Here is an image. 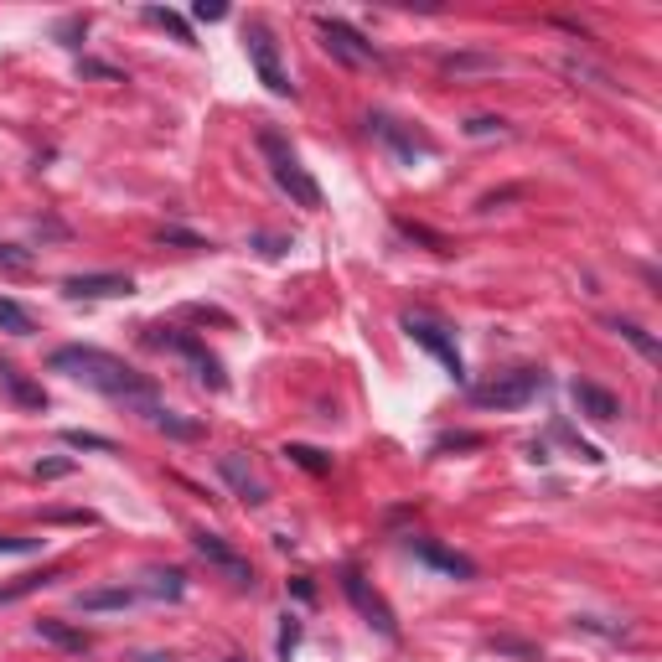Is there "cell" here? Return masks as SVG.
<instances>
[{
    "mask_svg": "<svg viewBox=\"0 0 662 662\" xmlns=\"http://www.w3.org/2000/svg\"><path fill=\"white\" fill-rule=\"evenodd\" d=\"M342 590H347V600L357 606V616H363L378 637H388V642H399V616H394V606L363 580V569H342Z\"/></svg>",
    "mask_w": 662,
    "mask_h": 662,
    "instance_id": "cell-8",
    "label": "cell"
},
{
    "mask_svg": "<svg viewBox=\"0 0 662 662\" xmlns=\"http://www.w3.org/2000/svg\"><path fill=\"white\" fill-rule=\"evenodd\" d=\"M549 378L538 368H513V373H497L492 383H476L471 388V404L476 409H523L528 399H538V388Z\"/></svg>",
    "mask_w": 662,
    "mask_h": 662,
    "instance_id": "cell-5",
    "label": "cell"
},
{
    "mask_svg": "<svg viewBox=\"0 0 662 662\" xmlns=\"http://www.w3.org/2000/svg\"><path fill=\"white\" fill-rule=\"evenodd\" d=\"M606 326L616 331V337H621L626 347H637V352L647 357V363H662V342L652 337V331H647V326H637V321H626V316H611Z\"/></svg>",
    "mask_w": 662,
    "mask_h": 662,
    "instance_id": "cell-18",
    "label": "cell"
},
{
    "mask_svg": "<svg viewBox=\"0 0 662 662\" xmlns=\"http://www.w3.org/2000/svg\"><path fill=\"white\" fill-rule=\"evenodd\" d=\"M63 295H73V300H114V295H135V280L130 275H68Z\"/></svg>",
    "mask_w": 662,
    "mask_h": 662,
    "instance_id": "cell-14",
    "label": "cell"
},
{
    "mask_svg": "<svg viewBox=\"0 0 662 662\" xmlns=\"http://www.w3.org/2000/svg\"><path fill=\"white\" fill-rule=\"evenodd\" d=\"M52 368L57 373H68L88 388H99V394L119 399V404H130L150 419V409H156V383L140 378L125 357H114V352H99V347H57L52 352Z\"/></svg>",
    "mask_w": 662,
    "mask_h": 662,
    "instance_id": "cell-1",
    "label": "cell"
},
{
    "mask_svg": "<svg viewBox=\"0 0 662 662\" xmlns=\"http://www.w3.org/2000/svg\"><path fill=\"white\" fill-rule=\"evenodd\" d=\"M254 249H259L264 259H280V254L290 249V238H275V233H254Z\"/></svg>",
    "mask_w": 662,
    "mask_h": 662,
    "instance_id": "cell-31",
    "label": "cell"
},
{
    "mask_svg": "<svg viewBox=\"0 0 662 662\" xmlns=\"http://www.w3.org/2000/svg\"><path fill=\"white\" fill-rule=\"evenodd\" d=\"M450 445H461V450H471V445H481V435H445L435 450H450Z\"/></svg>",
    "mask_w": 662,
    "mask_h": 662,
    "instance_id": "cell-36",
    "label": "cell"
},
{
    "mask_svg": "<svg viewBox=\"0 0 662 662\" xmlns=\"http://www.w3.org/2000/svg\"><path fill=\"white\" fill-rule=\"evenodd\" d=\"M259 156L269 161V176H275V187L280 192H290V202L295 207H321V187H316V176L300 166V156L285 145V135L280 130H259Z\"/></svg>",
    "mask_w": 662,
    "mask_h": 662,
    "instance_id": "cell-2",
    "label": "cell"
},
{
    "mask_svg": "<svg viewBox=\"0 0 662 662\" xmlns=\"http://www.w3.org/2000/svg\"><path fill=\"white\" fill-rule=\"evenodd\" d=\"M394 228H399L404 238H414V244H425V249H435V254H450V238H445V233H435V228H425V223H409V218H394Z\"/></svg>",
    "mask_w": 662,
    "mask_h": 662,
    "instance_id": "cell-23",
    "label": "cell"
},
{
    "mask_svg": "<svg viewBox=\"0 0 662 662\" xmlns=\"http://www.w3.org/2000/svg\"><path fill=\"white\" fill-rule=\"evenodd\" d=\"M409 554H414L419 564L440 569V575H450V580H476V564H471L466 554H456V549L435 544V538H409Z\"/></svg>",
    "mask_w": 662,
    "mask_h": 662,
    "instance_id": "cell-11",
    "label": "cell"
},
{
    "mask_svg": "<svg viewBox=\"0 0 662 662\" xmlns=\"http://www.w3.org/2000/svg\"><path fill=\"white\" fill-rule=\"evenodd\" d=\"M285 461H295L300 471H311V476H326L331 471V456L316 445H285Z\"/></svg>",
    "mask_w": 662,
    "mask_h": 662,
    "instance_id": "cell-22",
    "label": "cell"
},
{
    "mask_svg": "<svg viewBox=\"0 0 662 662\" xmlns=\"http://www.w3.org/2000/svg\"><path fill=\"white\" fill-rule=\"evenodd\" d=\"M68 471H73V461H68V456H57V461H37V476H42V481H52V476H68Z\"/></svg>",
    "mask_w": 662,
    "mask_h": 662,
    "instance_id": "cell-34",
    "label": "cell"
},
{
    "mask_svg": "<svg viewBox=\"0 0 662 662\" xmlns=\"http://www.w3.org/2000/svg\"><path fill=\"white\" fill-rule=\"evenodd\" d=\"M150 425H156V430H166V435H176V440H192V435H202V425H192V419H176L171 409H150Z\"/></svg>",
    "mask_w": 662,
    "mask_h": 662,
    "instance_id": "cell-25",
    "label": "cell"
},
{
    "mask_svg": "<svg viewBox=\"0 0 662 662\" xmlns=\"http://www.w3.org/2000/svg\"><path fill=\"white\" fill-rule=\"evenodd\" d=\"M440 73L445 78H492V73H502V57L497 52H450V57H440Z\"/></svg>",
    "mask_w": 662,
    "mask_h": 662,
    "instance_id": "cell-15",
    "label": "cell"
},
{
    "mask_svg": "<svg viewBox=\"0 0 662 662\" xmlns=\"http://www.w3.org/2000/svg\"><path fill=\"white\" fill-rule=\"evenodd\" d=\"M404 331H409V342H419L425 352H435V357H440L450 378L466 383V363H461V352H456V337H450V331H445L440 321H430V316H404Z\"/></svg>",
    "mask_w": 662,
    "mask_h": 662,
    "instance_id": "cell-9",
    "label": "cell"
},
{
    "mask_svg": "<svg viewBox=\"0 0 662 662\" xmlns=\"http://www.w3.org/2000/svg\"><path fill=\"white\" fill-rule=\"evenodd\" d=\"M218 476H223L228 487H233V497H244L249 507H264V502H269L264 481H259V476L249 471V461L238 456V450H228V456H218Z\"/></svg>",
    "mask_w": 662,
    "mask_h": 662,
    "instance_id": "cell-13",
    "label": "cell"
},
{
    "mask_svg": "<svg viewBox=\"0 0 662 662\" xmlns=\"http://www.w3.org/2000/svg\"><path fill=\"white\" fill-rule=\"evenodd\" d=\"M57 575H26V580H16V585H6L0 590V606H11V600H21V595H32V590H42V585H52Z\"/></svg>",
    "mask_w": 662,
    "mask_h": 662,
    "instance_id": "cell-28",
    "label": "cell"
},
{
    "mask_svg": "<svg viewBox=\"0 0 662 662\" xmlns=\"http://www.w3.org/2000/svg\"><path fill=\"white\" fill-rule=\"evenodd\" d=\"M140 662H171V657H161V652H150V657H140Z\"/></svg>",
    "mask_w": 662,
    "mask_h": 662,
    "instance_id": "cell-39",
    "label": "cell"
},
{
    "mask_svg": "<svg viewBox=\"0 0 662 662\" xmlns=\"http://www.w3.org/2000/svg\"><path fill=\"white\" fill-rule=\"evenodd\" d=\"M37 637L52 642V647H63V652H88V647H94V637H88V631L57 621V616H42V621H37Z\"/></svg>",
    "mask_w": 662,
    "mask_h": 662,
    "instance_id": "cell-17",
    "label": "cell"
},
{
    "mask_svg": "<svg viewBox=\"0 0 662 662\" xmlns=\"http://www.w3.org/2000/svg\"><path fill=\"white\" fill-rule=\"evenodd\" d=\"M290 590H295L300 600H316V585H311V580H290Z\"/></svg>",
    "mask_w": 662,
    "mask_h": 662,
    "instance_id": "cell-38",
    "label": "cell"
},
{
    "mask_svg": "<svg viewBox=\"0 0 662 662\" xmlns=\"http://www.w3.org/2000/svg\"><path fill=\"white\" fill-rule=\"evenodd\" d=\"M192 549H197L207 564H213V569H223V575H228L238 590H254V569H249V559L238 554V549H228L218 533H207V528H202V533H192Z\"/></svg>",
    "mask_w": 662,
    "mask_h": 662,
    "instance_id": "cell-10",
    "label": "cell"
},
{
    "mask_svg": "<svg viewBox=\"0 0 662 662\" xmlns=\"http://www.w3.org/2000/svg\"><path fill=\"white\" fill-rule=\"evenodd\" d=\"M145 21H156V26H166V32L176 37V42H187V47H197V37H192V26L176 16V11H166V6H145Z\"/></svg>",
    "mask_w": 662,
    "mask_h": 662,
    "instance_id": "cell-24",
    "label": "cell"
},
{
    "mask_svg": "<svg viewBox=\"0 0 662 662\" xmlns=\"http://www.w3.org/2000/svg\"><path fill=\"white\" fill-rule=\"evenodd\" d=\"M466 135H476V140L507 135V119H497V114H476V119H466Z\"/></svg>",
    "mask_w": 662,
    "mask_h": 662,
    "instance_id": "cell-29",
    "label": "cell"
},
{
    "mask_svg": "<svg viewBox=\"0 0 662 662\" xmlns=\"http://www.w3.org/2000/svg\"><path fill=\"white\" fill-rule=\"evenodd\" d=\"M228 662H238V657H228Z\"/></svg>",
    "mask_w": 662,
    "mask_h": 662,
    "instance_id": "cell-40",
    "label": "cell"
},
{
    "mask_svg": "<svg viewBox=\"0 0 662 662\" xmlns=\"http://www.w3.org/2000/svg\"><path fill=\"white\" fill-rule=\"evenodd\" d=\"M156 238H161V244H182V249H213L207 238H197V233H187V228H161Z\"/></svg>",
    "mask_w": 662,
    "mask_h": 662,
    "instance_id": "cell-30",
    "label": "cell"
},
{
    "mask_svg": "<svg viewBox=\"0 0 662 662\" xmlns=\"http://www.w3.org/2000/svg\"><path fill=\"white\" fill-rule=\"evenodd\" d=\"M145 595L182 600L187 595V575H182V569H150V575H145Z\"/></svg>",
    "mask_w": 662,
    "mask_h": 662,
    "instance_id": "cell-20",
    "label": "cell"
},
{
    "mask_svg": "<svg viewBox=\"0 0 662 662\" xmlns=\"http://www.w3.org/2000/svg\"><path fill=\"white\" fill-rule=\"evenodd\" d=\"M316 32H321V47L337 57L342 68H383V52H378L363 32H357V26H347V21H337V16H321Z\"/></svg>",
    "mask_w": 662,
    "mask_h": 662,
    "instance_id": "cell-7",
    "label": "cell"
},
{
    "mask_svg": "<svg viewBox=\"0 0 662 662\" xmlns=\"http://www.w3.org/2000/svg\"><path fill=\"white\" fill-rule=\"evenodd\" d=\"M42 538H0V554H37Z\"/></svg>",
    "mask_w": 662,
    "mask_h": 662,
    "instance_id": "cell-33",
    "label": "cell"
},
{
    "mask_svg": "<svg viewBox=\"0 0 662 662\" xmlns=\"http://www.w3.org/2000/svg\"><path fill=\"white\" fill-rule=\"evenodd\" d=\"M63 445H73V450H114V440L109 435H94V430H63Z\"/></svg>",
    "mask_w": 662,
    "mask_h": 662,
    "instance_id": "cell-27",
    "label": "cell"
},
{
    "mask_svg": "<svg viewBox=\"0 0 662 662\" xmlns=\"http://www.w3.org/2000/svg\"><path fill=\"white\" fill-rule=\"evenodd\" d=\"M569 399H575V409H580L585 419H595V425H611V419L621 414V399L611 394V388L590 383V378H575V383H569Z\"/></svg>",
    "mask_w": 662,
    "mask_h": 662,
    "instance_id": "cell-12",
    "label": "cell"
},
{
    "mask_svg": "<svg viewBox=\"0 0 662 662\" xmlns=\"http://www.w3.org/2000/svg\"><path fill=\"white\" fill-rule=\"evenodd\" d=\"M275 647H280V657H290V652L300 647V621H295V616H285V626H280V642H275Z\"/></svg>",
    "mask_w": 662,
    "mask_h": 662,
    "instance_id": "cell-32",
    "label": "cell"
},
{
    "mask_svg": "<svg viewBox=\"0 0 662 662\" xmlns=\"http://www.w3.org/2000/svg\"><path fill=\"white\" fill-rule=\"evenodd\" d=\"M135 595H140V590H130V585L83 590V595H78V611H125V606H135Z\"/></svg>",
    "mask_w": 662,
    "mask_h": 662,
    "instance_id": "cell-19",
    "label": "cell"
},
{
    "mask_svg": "<svg viewBox=\"0 0 662 662\" xmlns=\"http://www.w3.org/2000/svg\"><path fill=\"white\" fill-rule=\"evenodd\" d=\"M0 331H6V337H26V331H32V311H26L21 300L0 295Z\"/></svg>",
    "mask_w": 662,
    "mask_h": 662,
    "instance_id": "cell-21",
    "label": "cell"
},
{
    "mask_svg": "<svg viewBox=\"0 0 662 662\" xmlns=\"http://www.w3.org/2000/svg\"><path fill=\"white\" fill-rule=\"evenodd\" d=\"M145 347H156V352H176V357H187L192 363V373L213 388V394H223L228 388V373H223V363L213 352H207L192 331H176V326H145Z\"/></svg>",
    "mask_w": 662,
    "mask_h": 662,
    "instance_id": "cell-3",
    "label": "cell"
},
{
    "mask_svg": "<svg viewBox=\"0 0 662 662\" xmlns=\"http://www.w3.org/2000/svg\"><path fill=\"white\" fill-rule=\"evenodd\" d=\"M83 73H94V78H119V68H109V63H83Z\"/></svg>",
    "mask_w": 662,
    "mask_h": 662,
    "instance_id": "cell-37",
    "label": "cell"
},
{
    "mask_svg": "<svg viewBox=\"0 0 662 662\" xmlns=\"http://www.w3.org/2000/svg\"><path fill=\"white\" fill-rule=\"evenodd\" d=\"M368 135L378 140V145H388V156H394L399 166H414V161H425V156H435V145H430V135H419L414 125H404V119H394V114H383V109H373L368 119Z\"/></svg>",
    "mask_w": 662,
    "mask_h": 662,
    "instance_id": "cell-6",
    "label": "cell"
},
{
    "mask_svg": "<svg viewBox=\"0 0 662 662\" xmlns=\"http://www.w3.org/2000/svg\"><path fill=\"white\" fill-rule=\"evenodd\" d=\"M192 16H197V21H223V16H228V6H218V0H197Z\"/></svg>",
    "mask_w": 662,
    "mask_h": 662,
    "instance_id": "cell-35",
    "label": "cell"
},
{
    "mask_svg": "<svg viewBox=\"0 0 662 662\" xmlns=\"http://www.w3.org/2000/svg\"><path fill=\"white\" fill-rule=\"evenodd\" d=\"M0 388L11 394V404H21V409H47V394H42V383H32L16 363H0Z\"/></svg>",
    "mask_w": 662,
    "mask_h": 662,
    "instance_id": "cell-16",
    "label": "cell"
},
{
    "mask_svg": "<svg viewBox=\"0 0 662 662\" xmlns=\"http://www.w3.org/2000/svg\"><path fill=\"white\" fill-rule=\"evenodd\" d=\"M244 52H249L259 83H264L275 99H290V94H295V83H290V73H285V63H280V42H275V32H269L264 21H249V26H244Z\"/></svg>",
    "mask_w": 662,
    "mask_h": 662,
    "instance_id": "cell-4",
    "label": "cell"
},
{
    "mask_svg": "<svg viewBox=\"0 0 662 662\" xmlns=\"http://www.w3.org/2000/svg\"><path fill=\"white\" fill-rule=\"evenodd\" d=\"M487 647L502 652V657H518V662H538V647L533 642H518V637H487Z\"/></svg>",
    "mask_w": 662,
    "mask_h": 662,
    "instance_id": "cell-26",
    "label": "cell"
}]
</instances>
